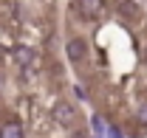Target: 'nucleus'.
I'll return each mask as SVG.
<instances>
[{"instance_id":"10","label":"nucleus","mask_w":147,"mask_h":138,"mask_svg":"<svg viewBox=\"0 0 147 138\" xmlns=\"http://www.w3.org/2000/svg\"><path fill=\"white\" fill-rule=\"evenodd\" d=\"M108 138H122V130L119 127H108Z\"/></svg>"},{"instance_id":"12","label":"nucleus","mask_w":147,"mask_h":138,"mask_svg":"<svg viewBox=\"0 0 147 138\" xmlns=\"http://www.w3.org/2000/svg\"><path fill=\"white\" fill-rule=\"evenodd\" d=\"M0 90H3V73H0Z\"/></svg>"},{"instance_id":"2","label":"nucleus","mask_w":147,"mask_h":138,"mask_svg":"<svg viewBox=\"0 0 147 138\" xmlns=\"http://www.w3.org/2000/svg\"><path fill=\"white\" fill-rule=\"evenodd\" d=\"M65 56H68V62H85V56H88V42H85L82 37H71V40L65 42Z\"/></svg>"},{"instance_id":"4","label":"nucleus","mask_w":147,"mask_h":138,"mask_svg":"<svg viewBox=\"0 0 147 138\" xmlns=\"http://www.w3.org/2000/svg\"><path fill=\"white\" fill-rule=\"evenodd\" d=\"M11 56H14V65H20V68H28V65L37 62V51L31 45H14L11 48Z\"/></svg>"},{"instance_id":"1","label":"nucleus","mask_w":147,"mask_h":138,"mask_svg":"<svg viewBox=\"0 0 147 138\" xmlns=\"http://www.w3.org/2000/svg\"><path fill=\"white\" fill-rule=\"evenodd\" d=\"M51 119L59 124V127H74L76 124V107H74L71 102H57L54 107H51Z\"/></svg>"},{"instance_id":"7","label":"nucleus","mask_w":147,"mask_h":138,"mask_svg":"<svg viewBox=\"0 0 147 138\" xmlns=\"http://www.w3.org/2000/svg\"><path fill=\"white\" fill-rule=\"evenodd\" d=\"M91 127H93V135H96V138L105 135V121H102V116H93V119H91Z\"/></svg>"},{"instance_id":"6","label":"nucleus","mask_w":147,"mask_h":138,"mask_svg":"<svg viewBox=\"0 0 147 138\" xmlns=\"http://www.w3.org/2000/svg\"><path fill=\"white\" fill-rule=\"evenodd\" d=\"M116 11H119L122 17H127V20H139L142 17V9H139L133 0H116Z\"/></svg>"},{"instance_id":"9","label":"nucleus","mask_w":147,"mask_h":138,"mask_svg":"<svg viewBox=\"0 0 147 138\" xmlns=\"http://www.w3.org/2000/svg\"><path fill=\"white\" fill-rule=\"evenodd\" d=\"M0 14H17V6H11V3H0Z\"/></svg>"},{"instance_id":"5","label":"nucleus","mask_w":147,"mask_h":138,"mask_svg":"<svg viewBox=\"0 0 147 138\" xmlns=\"http://www.w3.org/2000/svg\"><path fill=\"white\" fill-rule=\"evenodd\" d=\"M0 138H26V130L17 119H9L0 124Z\"/></svg>"},{"instance_id":"3","label":"nucleus","mask_w":147,"mask_h":138,"mask_svg":"<svg viewBox=\"0 0 147 138\" xmlns=\"http://www.w3.org/2000/svg\"><path fill=\"white\" fill-rule=\"evenodd\" d=\"M105 0H76V9H79V14L85 20H96L105 14Z\"/></svg>"},{"instance_id":"8","label":"nucleus","mask_w":147,"mask_h":138,"mask_svg":"<svg viewBox=\"0 0 147 138\" xmlns=\"http://www.w3.org/2000/svg\"><path fill=\"white\" fill-rule=\"evenodd\" d=\"M136 121H139V124L147 130V102H142L139 107H136Z\"/></svg>"},{"instance_id":"11","label":"nucleus","mask_w":147,"mask_h":138,"mask_svg":"<svg viewBox=\"0 0 147 138\" xmlns=\"http://www.w3.org/2000/svg\"><path fill=\"white\" fill-rule=\"evenodd\" d=\"M71 138H88V133H85V130H74Z\"/></svg>"},{"instance_id":"13","label":"nucleus","mask_w":147,"mask_h":138,"mask_svg":"<svg viewBox=\"0 0 147 138\" xmlns=\"http://www.w3.org/2000/svg\"><path fill=\"white\" fill-rule=\"evenodd\" d=\"M144 62H147V48H144Z\"/></svg>"}]
</instances>
